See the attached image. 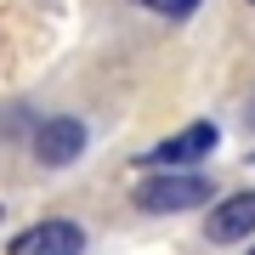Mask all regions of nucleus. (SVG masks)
Returning a JSON list of instances; mask_svg holds the SVG:
<instances>
[{
    "mask_svg": "<svg viewBox=\"0 0 255 255\" xmlns=\"http://www.w3.org/2000/svg\"><path fill=\"white\" fill-rule=\"evenodd\" d=\"M210 187L199 170H176V176H147V182H136V210H147V216H176V210H193L210 199Z\"/></svg>",
    "mask_w": 255,
    "mask_h": 255,
    "instance_id": "1",
    "label": "nucleus"
},
{
    "mask_svg": "<svg viewBox=\"0 0 255 255\" xmlns=\"http://www.w3.org/2000/svg\"><path fill=\"white\" fill-rule=\"evenodd\" d=\"M80 250H85V227L51 216V221H34L28 233H17L6 255H80Z\"/></svg>",
    "mask_w": 255,
    "mask_h": 255,
    "instance_id": "2",
    "label": "nucleus"
},
{
    "mask_svg": "<svg viewBox=\"0 0 255 255\" xmlns=\"http://www.w3.org/2000/svg\"><path fill=\"white\" fill-rule=\"evenodd\" d=\"M204 233L216 238V244H238V238H250V233H255V187H244V193H227V199L210 210Z\"/></svg>",
    "mask_w": 255,
    "mask_h": 255,
    "instance_id": "3",
    "label": "nucleus"
},
{
    "mask_svg": "<svg viewBox=\"0 0 255 255\" xmlns=\"http://www.w3.org/2000/svg\"><path fill=\"white\" fill-rule=\"evenodd\" d=\"M85 153V125L80 119H46L34 130V159L40 164H74Z\"/></svg>",
    "mask_w": 255,
    "mask_h": 255,
    "instance_id": "4",
    "label": "nucleus"
},
{
    "mask_svg": "<svg viewBox=\"0 0 255 255\" xmlns=\"http://www.w3.org/2000/svg\"><path fill=\"white\" fill-rule=\"evenodd\" d=\"M210 147H216V125H187V130H176L170 142H159L142 164H176V170H187V164L204 159Z\"/></svg>",
    "mask_w": 255,
    "mask_h": 255,
    "instance_id": "5",
    "label": "nucleus"
},
{
    "mask_svg": "<svg viewBox=\"0 0 255 255\" xmlns=\"http://www.w3.org/2000/svg\"><path fill=\"white\" fill-rule=\"evenodd\" d=\"M142 6H153L159 17H187V11L199 6V0H142Z\"/></svg>",
    "mask_w": 255,
    "mask_h": 255,
    "instance_id": "6",
    "label": "nucleus"
},
{
    "mask_svg": "<svg viewBox=\"0 0 255 255\" xmlns=\"http://www.w3.org/2000/svg\"><path fill=\"white\" fill-rule=\"evenodd\" d=\"M250 125H255V108H250Z\"/></svg>",
    "mask_w": 255,
    "mask_h": 255,
    "instance_id": "7",
    "label": "nucleus"
},
{
    "mask_svg": "<svg viewBox=\"0 0 255 255\" xmlns=\"http://www.w3.org/2000/svg\"><path fill=\"white\" fill-rule=\"evenodd\" d=\"M250 255H255V250H250Z\"/></svg>",
    "mask_w": 255,
    "mask_h": 255,
    "instance_id": "8",
    "label": "nucleus"
}]
</instances>
